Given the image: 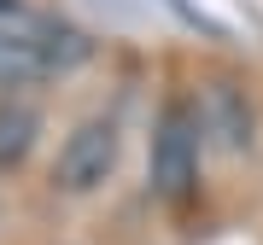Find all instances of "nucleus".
<instances>
[{
  "label": "nucleus",
  "instance_id": "nucleus-2",
  "mask_svg": "<svg viewBox=\"0 0 263 245\" xmlns=\"http://www.w3.org/2000/svg\"><path fill=\"white\" fill-rule=\"evenodd\" d=\"M117 122L111 117H88L76 122V129L65 134V146H59V164H53V187L59 193H94L105 187V175L117 170Z\"/></svg>",
  "mask_w": 263,
  "mask_h": 245
},
{
  "label": "nucleus",
  "instance_id": "nucleus-3",
  "mask_svg": "<svg viewBox=\"0 0 263 245\" xmlns=\"http://www.w3.org/2000/svg\"><path fill=\"white\" fill-rule=\"evenodd\" d=\"M193 111H199V134H216L222 152H246L252 146V105H246V94L234 82H211Z\"/></svg>",
  "mask_w": 263,
  "mask_h": 245
},
{
  "label": "nucleus",
  "instance_id": "nucleus-1",
  "mask_svg": "<svg viewBox=\"0 0 263 245\" xmlns=\"http://www.w3.org/2000/svg\"><path fill=\"white\" fill-rule=\"evenodd\" d=\"M152 193L158 198H187L199 181V111L187 99H170L152 122Z\"/></svg>",
  "mask_w": 263,
  "mask_h": 245
},
{
  "label": "nucleus",
  "instance_id": "nucleus-4",
  "mask_svg": "<svg viewBox=\"0 0 263 245\" xmlns=\"http://www.w3.org/2000/svg\"><path fill=\"white\" fill-rule=\"evenodd\" d=\"M41 134V111L29 99H0V175H12L18 164L35 152Z\"/></svg>",
  "mask_w": 263,
  "mask_h": 245
}]
</instances>
